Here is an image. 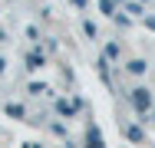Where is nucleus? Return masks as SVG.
I'll list each match as a JSON object with an SVG mask.
<instances>
[{
    "label": "nucleus",
    "instance_id": "39448f33",
    "mask_svg": "<svg viewBox=\"0 0 155 148\" xmlns=\"http://www.w3.org/2000/svg\"><path fill=\"white\" fill-rule=\"evenodd\" d=\"M83 148H106V138H102V132H99V125H89V128H86V145Z\"/></svg>",
    "mask_w": 155,
    "mask_h": 148
},
{
    "label": "nucleus",
    "instance_id": "1a4fd4ad",
    "mask_svg": "<svg viewBox=\"0 0 155 148\" xmlns=\"http://www.w3.org/2000/svg\"><path fill=\"white\" fill-rule=\"evenodd\" d=\"M83 33H86V40H99V27H96L89 17H83Z\"/></svg>",
    "mask_w": 155,
    "mask_h": 148
},
{
    "label": "nucleus",
    "instance_id": "4468645a",
    "mask_svg": "<svg viewBox=\"0 0 155 148\" xmlns=\"http://www.w3.org/2000/svg\"><path fill=\"white\" fill-rule=\"evenodd\" d=\"M50 132H53V135H66V125H63V122H50Z\"/></svg>",
    "mask_w": 155,
    "mask_h": 148
},
{
    "label": "nucleus",
    "instance_id": "9d476101",
    "mask_svg": "<svg viewBox=\"0 0 155 148\" xmlns=\"http://www.w3.org/2000/svg\"><path fill=\"white\" fill-rule=\"evenodd\" d=\"M102 56L109 59V63H112V59H119V56H122V50H119V43H106V46H102Z\"/></svg>",
    "mask_w": 155,
    "mask_h": 148
},
{
    "label": "nucleus",
    "instance_id": "f257e3e1",
    "mask_svg": "<svg viewBox=\"0 0 155 148\" xmlns=\"http://www.w3.org/2000/svg\"><path fill=\"white\" fill-rule=\"evenodd\" d=\"M125 99H129V105L139 112V118L152 115V89L149 86H132L129 92H125Z\"/></svg>",
    "mask_w": 155,
    "mask_h": 148
},
{
    "label": "nucleus",
    "instance_id": "2eb2a0df",
    "mask_svg": "<svg viewBox=\"0 0 155 148\" xmlns=\"http://www.w3.org/2000/svg\"><path fill=\"white\" fill-rule=\"evenodd\" d=\"M27 40H33V43H40V30L33 27V23H30V27H27Z\"/></svg>",
    "mask_w": 155,
    "mask_h": 148
},
{
    "label": "nucleus",
    "instance_id": "f03ea898",
    "mask_svg": "<svg viewBox=\"0 0 155 148\" xmlns=\"http://www.w3.org/2000/svg\"><path fill=\"white\" fill-rule=\"evenodd\" d=\"M53 109H56L63 118H76V115H79V109H83V99H73V102H69V99H56Z\"/></svg>",
    "mask_w": 155,
    "mask_h": 148
},
{
    "label": "nucleus",
    "instance_id": "6ab92c4d",
    "mask_svg": "<svg viewBox=\"0 0 155 148\" xmlns=\"http://www.w3.org/2000/svg\"><path fill=\"white\" fill-rule=\"evenodd\" d=\"M0 43H7V33H3V30H0Z\"/></svg>",
    "mask_w": 155,
    "mask_h": 148
},
{
    "label": "nucleus",
    "instance_id": "6e6552de",
    "mask_svg": "<svg viewBox=\"0 0 155 148\" xmlns=\"http://www.w3.org/2000/svg\"><path fill=\"white\" fill-rule=\"evenodd\" d=\"M3 112H7L10 118H27V105H23V102H7Z\"/></svg>",
    "mask_w": 155,
    "mask_h": 148
},
{
    "label": "nucleus",
    "instance_id": "f8f14e48",
    "mask_svg": "<svg viewBox=\"0 0 155 148\" xmlns=\"http://www.w3.org/2000/svg\"><path fill=\"white\" fill-rule=\"evenodd\" d=\"M27 92H30V95H43V92H50V86H46V82H30Z\"/></svg>",
    "mask_w": 155,
    "mask_h": 148
},
{
    "label": "nucleus",
    "instance_id": "20e7f679",
    "mask_svg": "<svg viewBox=\"0 0 155 148\" xmlns=\"http://www.w3.org/2000/svg\"><path fill=\"white\" fill-rule=\"evenodd\" d=\"M23 63H27V69H30V72H36V69H43V66H46V53L36 46V50H30V53L23 56Z\"/></svg>",
    "mask_w": 155,
    "mask_h": 148
},
{
    "label": "nucleus",
    "instance_id": "dca6fc26",
    "mask_svg": "<svg viewBox=\"0 0 155 148\" xmlns=\"http://www.w3.org/2000/svg\"><path fill=\"white\" fill-rule=\"evenodd\" d=\"M69 3H73L76 10H86V7H89V0H69Z\"/></svg>",
    "mask_w": 155,
    "mask_h": 148
},
{
    "label": "nucleus",
    "instance_id": "4be33fe9",
    "mask_svg": "<svg viewBox=\"0 0 155 148\" xmlns=\"http://www.w3.org/2000/svg\"><path fill=\"white\" fill-rule=\"evenodd\" d=\"M139 3H149V0H139Z\"/></svg>",
    "mask_w": 155,
    "mask_h": 148
},
{
    "label": "nucleus",
    "instance_id": "9b49d317",
    "mask_svg": "<svg viewBox=\"0 0 155 148\" xmlns=\"http://www.w3.org/2000/svg\"><path fill=\"white\" fill-rule=\"evenodd\" d=\"M99 10H102V13H106L109 20H112V17L119 13V7H116V0H99Z\"/></svg>",
    "mask_w": 155,
    "mask_h": 148
},
{
    "label": "nucleus",
    "instance_id": "a211bd4d",
    "mask_svg": "<svg viewBox=\"0 0 155 148\" xmlns=\"http://www.w3.org/2000/svg\"><path fill=\"white\" fill-rule=\"evenodd\" d=\"M7 66H10V63H7V56H0V76L7 72Z\"/></svg>",
    "mask_w": 155,
    "mask_h": 148
},
{
    "label": "nucleus",
    "instance_id": "aec40b11",
    "mask_svg": "<svg viewBox=\"0 0 155 148\" xmlns=\"http://www.w3.org/2000/svg\"><path fill=\"white\" fill-rule=\"evenodd\" d=\"M63 148H73V142H66V145H63Z\"/></svg>",
    "mask_w": 155,
    "mask_h": 148
},
{
    "label": "nucleus",
    "instance_id": "423d86ee",
    "mask_svg": "<svg viewBox=\"0 0 155 148\" xmlns=\"http://www.w3.org/2000/svg\"><path fill=\"white\" fill-rule=\"evenodd\" d=\"M109 69H112V66H109V59L99 53V56H96V72H99V79H102L106 86H112V72H109Z\"/></svg>",
    "mask_w": 155,
    "mask_h": 148
},
{
    "label": "nucleus",
    "instance_id": "ddd939ff",
    "mask_svg": "<svg viewBox=\"0 0 155 148\" xmlns=\"http://www.w3.org/2000/svg\"><path fill=\"white\" fill-rule=\"evenodd\" d=\"M112 20H116V27H129V23H132V17H129L125 10H119V13H116Z\"/></svg>",
    "mask_w": 155,
    "mask_h": 148
},
{
    "label": "nucleus",
    "instance_id": "7ed1b4c3",
    "mask_svg": "<svg viewBox=\"0 0 155 148\" xmlns=\"http://www.w3.org/2000/svg\"><path fill=\"white\" fill-rule=\"evenodd\" d=\"M122 135L132 145H145V132H142V125H135V122H122Z\"/></svg>",
    "mask_w": 155,
    "mask_h": 148
},
{
    "label": "nucleus",
    "instance_id": "0eeeda50",
    "mask_svg": "<svg viewBox=\"0 0 155 148\" xmlns=\"http://www.w3.org/2000/svg\"><path fill=\"white\" fill-rule=\"evenodd\" d=\"M125 72L129 76H145L149 72V59H129L125 63Z\"/></svg>",
    "mask_w": 155,
    "mask_h": 148
},
{
    "label": "nucleus",
    "instance_id": "412c9836",
    "mask_svg": "<svg viewBox=\"0 0 155 148\" xmlns=\"http://www.w3.org/2000/svg\"><path fill=\"white\" fill-rule=\"evenodd\" d=\"M149 118H152V125H155V112H152V115H149Z\"/></svg>",
    "mask_w": 155,
    "mask_h": 148
},
{
    "label": "nucleus",
    "instance_id": "f3484780",
    "mask_svg": "<svg viewBox=\"0 0 155 148\" xmlns=\"http://www.w3.org/2000/svg\"><path fill=\"white\" fill-rule=\"evenodd\" d=\"M142 23H145V27H149V30H155V13H149V17H145Z\"/></svg>",
    "mask_w": 155,
    "mask_h": 148
}]
</instances>
